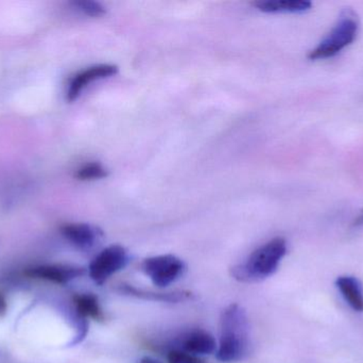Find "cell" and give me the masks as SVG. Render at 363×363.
I'll return each mask as SVG.
<instances>
[{
    "mask_svg": "<svg viewBox=\"0 0 363 363\" xmlns=\"http://www.w3.org/2000/svg\"><path fill=\"white\" fill-rule=\"evenodd\" d=\"M176 347L196 356L211 355L217 351V341L213 335L206 330H192L186 332L177 340Z\"/></svg>",
    "mask_w": 363,
    "mask_h": 363,
    "instance_id": "obj_8",
    "label": "cell"
},
{
    "mask_svg": "<svg viewBox=\"0 0 363 363\" xmlns=\"http://www.w3.org/2000/svg\"><path fill=\"white\" fill-rule=\"evenodd\" d=\"M72 6L84 13L87 16L99 17L106 14V9L101 4L91 0H77L72 2Z\"/></svg>",
    "mask_w": 363,
    "mask_h": 363,
    "instance_id": "obj_15",
    "label": "cell"
},
{
    "mask_svg": "<svg viewBox=\"0 0 363 363\" xmlns=\"http://www.w3.org/2000/svg\"><path fill=\"white\" fill-rule=\"evenodd\" d=\"M119 291L121 293L129 294V296H135V298H143V300H157V302L165 303H179L187 300L189 298V293L186 292H172V293H155L152 291H145V290L138 289L130 285H121L119 287Z\"/></svg>",
    "mask_w": 363,
    "mask_h": 363,
    "instance_id": "obj_12",
    "label": "cell"
},
{
    "mask_svg": "<svg viewBox=\"0 0 363 363\" xmlns=\"http://www.w3.org/2000/svg\"><path fill=\"white\" fill-rule=\"evenodd\" d=\"M343 300L357 313H363V287L362 281L355 276H339L335 281Z\"/></svg>",
    "mask_w": 363,
    "mask_h": 363,
    "instance_id": "obj_10",
    "label": "cell"
},
{
    "mask_svg": "<svg viewBox=\"0 0 363 363\" xmlns=\"http://www.w3.org/2000/svg\"><path fill=\"white\" fill-rule=\"evenodd\" d=\"M6 310V296L0 292V315H4Z\"/></svg>",
    "mask_w": 363,
    "mask_h": 363,
    "instance_id": "obj_17",
    "label": "cell"
},
{
    "mask_svg": "<svg viewBox=\"0 0 363 363\" xmlns=\"http://www.w3.org/2000/svg\"><path fill=\"white\" fill-rule=\"evenodd\" d=\"M142 270L151 279L153 285L157 288H166L183 276L186 264L177 256H155L144 260Z\"/></svg>",
    "mask_w": 363,
    "mask_h": 363,
    "instance_id": "obj_4",
    "label": "cell"
},
{
    "mask_svg": "<svg viewBox=\"0 0 363 363\" xmlns=\"http://www.w3.org/2000/svg\"><path fill=\"white\" fill-rule=\"evenodd\" d=\"M129 262V254L121 245H111L100 251L89 266V274L96 285H104Z\"/></svg>",
    "mask_w": 363,
    "mask_h": 363,
    "instance_id": "obj_5",
    "label": "cell"
},
{
    "mask_svg": "<svg viewBox=\"0 0 363 363\" xmlns=\"http://www.w3.org/2000/svg\"><path fill=\"white\" fill-rule=\"evenodd\" d=\"M61 234L68 242L81 251L94 249L104 236L99 228L83 223L66 224L62 226Z\"/></svg>",
    "mask_w": 363,
    "mask_h": 363,
    "instance_id": "obj_9",
    "label": "cell"
},
{
    "mask_svg": "<svg viewBox=\"0 0 363 363\" xmlns=\"http://www.w3.org/2000/svg\"><path fill=\"white\" fill-rule=\"evenodd\" d=\"M308 0H269L256 2L255 6L266 13H302L311 8Z\"/></svg>",
    "mask_w": 363,
    "mask_h": 363,
    "instance_id": "obj_11",
    "label": "cell"
},
{
    "mask_svg": "<svg viewBox=\"0 0 363 363\" xmlns=\"http://www.w3.org/2000/svg\"><path fill=\"white\" fill-rule=\"evenodd\" d=\"M250 345L247 313L238 304L230 305L220 318V338L216 357L221 362H240L249 354Z\"/></svg>",
    "mask_w": 363,
    "mask_h": 363,
    "instance_id": "obj_1",
    "label": "cell"
},
{
    "mask_svg": "<svg viewBox=\"0 0 363 363\" xmlns=\"http://www.w3.org/2000/svg\"><path fill=\"white\" fill-rule=\"evenodd\" d=\"M77 313L82 319L91 318L95 321L104 320V311L100 306L99 300L95 294H77L74 298Z\"/></svg>",
    "mask_w": 363,
    "mask_h": 363,
    "instance_id": "obj_13",
    "label": "cell"
},
{
    "mask_svg": "<svg viewBox=\"0 0 363 363\" xmlns=\"http://www.w3.org/2000/svg\"><path fill=\"white\" fill-rule=\"evenodd\" d=\"M118 72V67L113 64H98L78 72L70 81L67 90L68 102H74L82 93L83 90L94 81L114 76Z\"/></svg>",
    "mask_w": 363,
    "mask_h": 363,
    "instance_id": "obj_7",
    "label": "cell"
},
{
    "mask_svg": "<svg viewBox=\"0 0 363 363\" xmlns=\"http://www.w3.org/2000/svg\"><path fill=\"white\" fill-rule=\"evenodd\" d=\"M140 363H161V362H160L159 360L155 359V358L148 357V356H146V357L142 358V359H140Z\"/></svg>",
    "mask_w": 363,
    "mask_h": 363,
    "instance_id": "obj_19",
    "label": "cell"
},
{
    "mask_svg": "<svg viewBox=\"0 0 363 363\" xmlns=\"http://www.w3.org/2000/svg\"><path fill=\"white\" fill-rule=\"evenodd\" d=\"M85 274L81 266H65V264H45L33 266L26 271V275L31 278L43 279L57 285H66Z\"/></svg>",
    "mask_w": 363,
    "mask_h": 363,
    "instance_id": "obj_6",
    "label": "cell"
},
{
    "mask_svg": "<svg viewBox=\"0 0 363 363\" xmlns=\"http://www.w3.org/2000/svg\"><path fill=\"white\" fill-rule=\"evenodd\" d=\"M108 176V170L99 162L85 164L77 170L76 177L79 180H95Z\"/></svg>",
    "mask_w": 363,
    "mask_h": 363,
    "instance_id": "obj_14",
    "label": "cell"
},
{
    "mask_svg": "<svg viewBox=\"0 0 363 363\" xmlns=\"http://www.w3.org/2000/svg\"><path fill=\"white\" fill-rule=\"evenodd\" d=\"M288 251L287 241L274 238L253 251L242 264L232 269V275L241 283H255L272 276L279 270Z\"/></svg>",
    "mask_w": 363,
    "mask_h": 363,
    "instance_id": "obj_2",
    "label": "cell"
},
{
    "mask_svg": "<svg viewBox=\"0 0 363 363\" xmlns=\"http://www.w3.org/2000/svg\"><path fill=\"white\" fill-rule=\"evenodd\" d=\"M363 226V210L358 215V217L354 220L353 227H362Z\"/></svg>",
    "mask_w": 363,
    "mask_h": 363,
    "instance_id": "obj_18",
    "label": "cell"
},
{
    "mask_svg": "<svg viewBox=\"0 0 363 363\" xmlns=\"http://www.w3.org/2000/svg\"><path fill=\"white\" fill-rule=\"evenodd\" d=\"M358 28L359 23L355 13L351 10H345L330 33L309 53V59L315 61L338 55L354 42L357 36Z\"/></svg>",
    "mask_w": 363,
    "mask_h": 363,
    "instance_id": "obj_3",
    "label": "cell"
},
{
    "mask_svg": "<svg viewBox=\"0 0 363 363\" xmlns=\"http://www.w3.org/2000/svg\"><path fill=\"white\" fill-rule=\"evenodd\" d=\"M168 363H205L199 356L192 355L179 349H170L167 353Z\"/></svg>",
    "mask_w": 363,
    "mask_h": 363,
    "instance_id": "obj_16",
    "label": "cell"
}]
</instances>
